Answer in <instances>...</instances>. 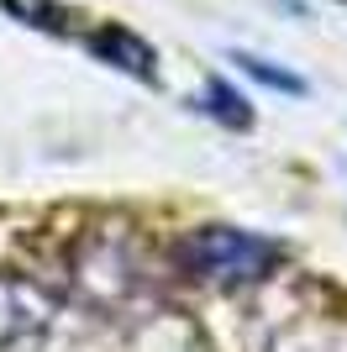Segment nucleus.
<instances>
[{"instance_id": "obj_6", "label": "nucleus", "mask_w": 347, "mask_h": 352, "mask_svg": "<svg viewBox=\"0 0 347 352\" xmlns=\"http://www.w3.org/2000/svg\"><path fill=\"white\" fill-rule=\"evenodd\" d=\"M337 6H347V0H337Z\"/></svg>"}, {"instance_id": "obj_4", "label": "nucleus", "mask_w": 347, "mask_h": 352, "mask_svg": "<svg viewBox=\"0 0 347 352\" xmlns=\"http://www.w3.org/2000/svg\"><path fill=\"white\" fill-rule=\"evenodd\" d=\"M21 27H43V32H69V11L53 0H0Z\"/></svg>"}, {"instance_id": "obj_2", "label": "nucleus", "mask_w": 347, "mask_h": 352, "mask_svg": "<svg viewBox=\"0 0 347 352\" xmlns=\"http://www.w3.org/2000/svg\"><path fill=\"white\" fill-rule=\"evenodd\" d=\"M85 47L95 53L101 63H111V69H121V74H132V79H143V85H153L158 79V69H153V47L137 37V32H127V27H95L85 37Z\"/></svg>"}, {"instance_id": "obj_5", "label": "nucleus", "mask_w": 347, "mask_h": 352, "mask_svg": "<svg viewBox=\"0 0 347 352\" xmlns=\"http://www.w3.org/2000/svg\"><path fill=\"white\" fill-rule=\"evenodd\" d=\"M237 69L247 74V79H258V85H269V89H279V95H305V79L300 74H289V69H274L269 58H253V53H237Z\"/></svg>"}, {"instance_id": "obj_1", "label": "nucleus", "mask_w": 347, "mask_h": 352, "mask_svg": "<svg viewBox=\"0 0 347 352\" xmlns=\"http://www.w3.org/2000/svg\"><path fill=\"white\" fill-rule=\"evenodd\" d=\"M279 258H284V242L263 232H237V226H200L174 248V263L211 289H247L269 279Z\"/></svg>"}, {"instance_id": "obj_3", "label": "nucleus", "mask_w": 347, "mask_h": 352, "mask_svg": "<svg viewBox=\"0 0 347 352\" xmlns=\"http://www.w3.org/2000/svg\"><path fill=\"white\" fill-rule=\"evenodd\" d=\"M200 111H205V116H216L221 126H231V132H247V126H253V105H247L227 79H211V85H205Z\"/></svg>"}]
</instances>
